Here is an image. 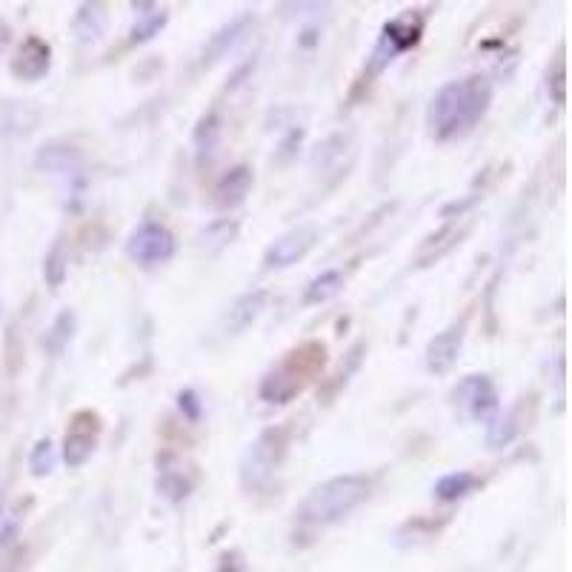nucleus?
<instances>
[{"label": "nucleus", "mask_w": 572, "mask_h": 572, "mask_svg": "<svg viewBox=\"0 0 572 572\" xmlns=\"http://www.w3.org/2000/svg\"><path fill=\"white\" fill-rule=\"evenodd\" d=\"M490 103L492 83L484 75H470L441 86L427 109L429 135L441 143L470 135L478 121L487 115Z\"/></svg>", "instance_id": "1"}, {"label": "nucleus", "mask_w": 572, "mask_h": 572, "mask_svg": "<svg viewBox=\"0 0 572 572\" xmlns=\"http://www.w3.org/2000/svg\"><path fill=\"white\" fill-rule=\"evenodd\" d=\"M372 492L367 475H338L318 484L298 507V518L309 527H329L344 521L349 512L358 510Z\"/></svg>", "instance_id": "2"}, {"label": "nucleus", "mask_w": 572, "mask_h": 572, "mask_svg": "<svg viewBox=\"0 0 572 572\" xmlns=\"http://www.w3.org/2000/svg\"><path fill=\"white\" fill-rule=\"evenodd\" d=\"M424 26H427V12H421V9H409L404 15L384 23L381 35H378V43L372 46V55L367 58L364 78L381 75L398 55H404L407 49H412L415 43L421 41Z\"/></svg>", "instance_id": "3"}, {"label": "nucleus", "mask_w": 572, "mask_h": 572, "mask_svg": "<svg viewBox=\"0 0 572 572\" xmlns=\"http://www.w3.org/2000/svg\"><path fill=\"white\" fill-rule=\"evenodd\" d=\"M309 347L298 349L286 358L278 369H272L261 384V398L269 404H286L298 389L304 387V378L315 372L324 361V347L315 349V355H307Z\"/></svg>", "instance_id": "4"}, {"label": "nucleus", "mask_w": 572, "mask_h": 572, "mask_svg": "<svg viewBox=\"0 0 572 572\" xmlns=\"http://www.w3.org/2000/svg\"><path fill=\"white\" fill-rule=\"evenodd\" d=\"M286 429H266L258 435V441L246 450L241 464V478L246 487H264L266 481L278 472L286 455Z\"/></svg>", "instance_id": "5"}, {"label": "nucleus", "mask_w": 572, "mask_h": 572, "mask_svg": "<svg viewBox=\"0 0 572 572\" xmlns=\"http://www.w3.org/2000/svg\"><path fill=\"white\" fill-rule=\"evenodd\" d=\"M126 255L141 266L166 264L175 255V235L158 221H143L126 241Z\"/></svg>", "instance_id": "6"}, {"label": "nucleus", "mask_w": 572, "mask_h": 572, "mask_svg": "<svg viewBox=\"0 0 572 572\" xmlns=\"http://www.w3.org/2000/svg\"><path fill=\"white\" fill-rule=\"evenodd\" d=\"M98 435H101V418L98 412H89L83 409L78 412L72 421H69V429L63 435V461L75 470V467H83L89 461V455L98 447Z\"/></svg>", "instance_id": "7"}, {"label": "nucleus", "mask_w": 572, "mask_h": 572, "mask_svg": "<svg viewBox=\"0 0 572 572\" xmlns=\"http://www.w3.org/2000/svg\"><path fill=\"white\" fill-rule=\"evenodd\" d=\"M452 404L464 418L484 421L498 409V392L487 375H467L458 387L452 389Z\"/></svg>", "instance_id": "8"}, {"label": "nucleus", "mask_w": 572, "mask_h": 572, "mask_svg": "<svg viewBox=\"0 0 572 572\" xmlns=\"http://www.w3.org/2000/svg\"><path fill=\"white\" fill-rule=\"evenodd\" d=\"M315 241H318L315 226H295L266 246L264 266L266 269H286V266L298 264L301 258H307Z\"/></svg>", "instance_id": "9"}, {"label": "nucleus", "mask_w": 572, "mask_h": 572, "mask_svg": "<svg viewBox=\"0 0 572 572\" xmlns=\"http://www.w3.org/2000/svg\"><path fill=\"white\" fill-rule=\"evenodd\" d=\"M49 66H52V46L38 35H32L18 46L12 58V75L18 81H41L49 72Z\"/></svg>", "instance_id": "10"}, {"label": "nucleus", "mask_w": 572, "mask_h": 572, "mask_svg": "<svg viewBox=\"0 0 572 572\" xmlns=\"http://www.w3.org/2000/svg\"><path fill=\"white\" fill-rule=\"evenodd\" d=\"M41 123V109L29 101H0V141L26 138Z\"/></svg>", "instance_id": "11"}, {"label": "nucleus", "mask_w": 572, "mask_h": 572, "mask_svg": "<svg viewBox=\"0 0 572 572\" xmlns=\"http://www.w3.org/2000/svg\"><path fill=\"white\" fill-rule=\"evenodd\" d=\"M464 347V324H452L444 332H438L427 344V369L435 375H444L455 367L458 355Z\"/></svg>", "instance_id": "12"}, {"label": "nucleus", "mask_w": 572, "mask_h": 572, "mask_svg": "<svg viewBox=\"0 0 572 572\" xmlns=\"http://www.w3.org/2000/svg\"><path fill=\"white\" fill-rule=\"evenodd\" d=\"M252 184H255L252 166H232L224 178L218 181V186H215V198H212V201H215L218 209H235V206L244 204Z\"/></svg>", "instance_id": "13"}, {"label": "nucleus", "mask_w": 572, "mask_h": 572, "mask_svg": "<svg viewBox=\"0 0 572 572\" xmlns=\"http://www.w3.org/2000/svg\"><path fill=\"white\" fill-rule=\"evenodd\" d=\"M252 23H255L252 15H238L235 21H229L226 26H221L204 46V63H215L221 61V58H226V55H229V52L249 35Z\"/></svg>", "instance_id": "14"}, {"label": "nucleus", "mask_w": 572, "mask_h": 572, "mask_svg": "<svg viewBox=\"0 0 572 572\" xmlns=\"http://www.w3.org/2000/svg\"><path fill=\"white\" fill-rule=\"evenodd\" d=\"M266 307V292L264 289H255V292H246L241 295L232 309H229V315H226V329L229 332H244L246 327H252L255 321H258V315L264 312Z\"/></svg>", "instance_id": "15"}, {"label": "nucleus", "mask_w": 572, "mask_h": 572, "mask_svg": "<svg viewBox=\"0 0 572 572\" xmlns=\"http://www.w3.org/2000/svg\"><path fill=\"white\" fill-rule=\"evenodd\" d=\"M72 29H75L81 43L98 41L106 29V6L103 3H81V9L72 21Z\"/></svg>", "instance_id": "16"}, {"label": "nucleus", "mask_w": 572, "mask_h": 572, "mask_svg": "<svg viewBox=\"0 0 572 572\" xmlns=\"http://www.w3.org/2000/svg\"><path fill=\"white\" fill-rule=\"evenodd\" d=\"M35 164L41 166L43 172H69V169H75V166L81 164V155L72 146L49 143V146H43L41 152H38Z\"/></svg>", "instance_id": "17"}, {"label": "nucleus", "mask_w": 572, "mask_h": 572, "mask_svg": "<svg viewBox=\"0 0 572 572\" xmlns=\"http://www.w3.org/2000/svg\"><path fill=\"white\" fill-rule=\"evenodd\" d=\"M344 289V272L327 269L321 275H315L304 289V304H324L329 298H335Z\"/></svg>", "instance_id": "18"}, {"label": "nucleus", "mask_w": 572, "mask_h": 572, "mask_svg": "<svg viewBox=\"0 0 572 572\" xmlns=\"http://www.w3.org/2000/svg\"><path fill=\"white\" fill-rule=\"evenodd\" d=\"M478 484H481V481H478V475H472V472H450V475H444V478L435 484V498H438V501H458V498H464L467 492L475 490Z\"/></svg>", "instance_id": "19"}, {"label": "nucleus", "mask_w": 572, "mask_h": 572, "mask_svg": "<svg viewBox=\"0 0 572 572\" xmlns=\"http://www.w3.org/2000/svg\"><path fill=\"white\" fill-rule=\"evenodd\" d=\"M72 335H75V312H72V309H63L61 315L52 321L49 332H46V338H43V347H46V352H49V355H61L63 349L69 347Z\"/></svg>", "instance_id": "20"}, {"label": "nucleus", "mask_w": 572, "mask_h": 572, "mask_svg": "<svg viewBox=\"0 0 572 572\" xmlns=\"http://www.w3.org/2000/svg\"><path fill=\"white\" fill-rule=\"evenodd\" d=\"M29 470L35 478H43L49 472L55 470V444L49 438H41L35 447H32V455H29Z\"/></svg>", "instance_id": "21"}, {"label": "nucleus", "mask_w": 572, "mask_h": 572, "mask_svg": "<svg viewBox=\"0 0 572 572\" xmlns=\"http://www.w3.org/2000/svg\"><path fill=\"white\" fill-rule=\"evenodd\" d=\"M166 26V12L161 9H152V12H143L141 21L135 23V29H132V43H146L152 41L161 29Z\"/></svg>", "instance_id": "22"}, {"label": "nucleus", "mask_w": 572, "mask_h": 572, "mask_svg": "<svg viewBox=\"0 0 572 572\" xmlns=\"http://www.w3.org/2000/svg\"><path fill=\"white\" fill-rule=\"evenodd\" d=\"M218 138H221V123L215 115H206L204 121L198 123V129H195V143H198V155L204 158L209 155L215 146H218Z\"/></svg>", "instance_id": "23"}, {"label": "nucleus", "mask_w": 572, "mask_h": 572, "mask_svg": "<svg viewBox=\"0 0 572 572\" xmlns=\"http://www.w3.org/2000/svg\"><path fill=\"white\" fill-rule=\"evenodd\" d=\"M515 435H518V424H515V418H512V415H504V418H495V421L490 424L487 444H490L492 450H498V447H507Z\"/></svg>", "instance_id": "24"}, {"label": "nucleus", "mask_w": 572, "mask_h": 572, "mask_svg": "<svg viewBox=\"0 0 572 572\" xmlns=\"http://www.w3.org/2000/svg\"><path fill=\"white\" fill-rule=\"evenodd\" d=\"M158 490L164 492L169 501H181L186 498V492L192 490V481H186L181 472L166 470L161 478H158Z\"/></svg>", "instance_id": "25"}, {"label": "nucleus", "mask_w": 572, "mask_h": 572, "mask_svg": "<svg viewBox=\"0 0 572 572\" xmlns=\"http://www.w3.org/2000/svg\"><path fill=\"white\" fill-rule=\"evenodd\" d=\"M238 232V224L235 221H218V224L206 226V232H201V241H204L209 249H221L226 246Z\"/></svg>", "instance_id": "26"}, {"label": "nucleus", "mask_w": 572, "mask_h": 572, "mask_svg": "<svg viewBox=\"0 0 572 572\" xmlns=\"http://www.w3.org/2000/svg\"><path fill=\"white\" fill-rule=\"evenodd\" d=\"M547 89H550L552 101L558 103V106L567 101V63H564V52L558 55V61L552 66L550 78H547Z\"/></svg>", "instance_id": "27"}, {"label": "nucleus", "mask_w": 572, "mask_h": 572, "mask_svg": "<svg viewBox=\"0 0 572 572\" xmlns=\"http://www.w3.org/2000/svg\"><path fill=\"white\" fill-rule=\"evenodd\" d=\"M43 275H46V281L52 286L63 284V278H66V261H63L61 244L46 255V261H43Z\"/></svg>", "instance_id": "28"}, {"label": "nucleus", "mask_w": 572, "mask_h": 572, "mask_svg": "<svg viewBox=\"0 0 572 572\" xmlns=\"http://www.w3.org/2000/svg\"><path fill=\"white\" fill-rule=\"evenodd\" d=\"M178 401H181V409H184V412H186V415H189V418H192V421H195V418L201 415V401H198V395H195L192 389H186V392H181V395H178Z\"/></svg>", "instance_id": "29"}, {"label": "nucleus", "mask_w": 572, "mask_h": 572, "mask_svg": "<svg viewBox=\"0 0 572 572\" xmlns=\"http://www.w3.org/2000/svg\"><path fill=\"white\" fill-rule=\"evenodd\" d=\"M0 515H3V507H0Z\"/></svg>", "instance_id": "30"}]
</instances>
